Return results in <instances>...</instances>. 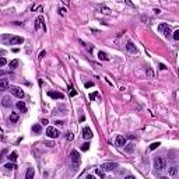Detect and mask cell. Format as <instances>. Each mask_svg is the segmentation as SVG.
<instances>
[{
  "label": "cell",
  "mask_w": 179,
  "mask_h": 179,
  "mask_svg": "<svg viewBox=\"0 0 179 179\" xmlns=\"http://www.w3.org/2000/svg\"><path fill=\"white\" fill-rule=\"evenodd\" d=\"M167 165H168V162H167V160H165L164 157H155L154 158L155 172H161V171H164V169H167Z\"/></svg>",
  "instance_id": "6da1fadb"
},
{
  "label": "cell",
  "mask_w": 179,
  "mask_h": 179,
  "mask_svg": "<svg viewBox=\"0 0 179 179\" xmlns=\"http://www.w3.org/2000/svg\"><path fill=\"white\" fill-rule=\"evenodd\" d=\"M69 161L73 169H77L78 165H80V154H78L77 150H71L70 155H69Z\"/></svg>",
  "instance_id": "7a4b0ae2"
},
{
  "label": "cell",
  "mask_w": 179,
  "mask_h": 179,
  "mask_svg": "<svg viewBox=\"0 0 179 179\" xmlns=\"http://www.w3.org/2000/svg\"><path fill=\"white\" fill-rule=\"evenodd\" d=\"M116 168H118V164H116V162H104V164H101V169L104 172H112V171H115Z\"/></svg>",
  "instance_id": "3957f363"
},
{
  "label": "cell",
  "mask_w": 179,
  "mask_h": 179,
  "mask_svg": "<svg viewBox=\"0 0 179 179\" xmlns=\"http://www.w3.org/2000/svg\"><path fill=\"white\" fill-rule=\"evenodd\" d=\"M8 90L11 91V94L13 95H15L17 98H24V90L22 88H20V87H17V85H11V87H8Z\"/></svg>",
  "instance_id": "277c9868"
},
{
  "label": "cell",
  "mask_w": 179,
  "mask_h": 179,
  "mask_svg": "<svg viewBox=\"0 0 179 179\" xmlns=\"http://www.w3.org/2000/svg\"><path fill=\"white\" fill-rule=\"evenodd\" d=\"M158 31L161 32V34H164L165 36H169L172 34V31H171V27H169L167 22H161V24L158 25Z\"/></svg>",
  "instance_id": "5b68a950"
},
{
  "label": "cell",
  "mask_w": 179,
  "mask_h": 179,
  "mask_svg": "<svg viewBox=\"0 0 179 179\" xmlns=\"http://www.w3.org/2000/svg\"><path fill=\"white\" fill-rule=\"evenodd\" d=\"M46 136L50 137V139H57V137L60 136V133H59V130H57L56 127L49 126L48 129H46Z\"/></svg>",
  "instance_id": "8992f818"
},
{
  "label": "cell",
  "mask_w": 179,
  "mask_h": 179,
  "mask_svg": "<svg viewBox=\"0 0 179 179\" xmlns=\"http://www.w3.org/2000/svg\"><path fill=\"white\" fill-rule=\"evenodd\" d=\"M115 144L118 147H125V144H126V137L122 136V134H118L115 137Z\"/></svg>",
  "instance_id": "52a82bcc"
},
{
  "label": "cell",
  "mask_w": 179,
  "mask_h": 179,
  "mask_svg": "<svg viewBox=\"0 0 179 179\" xmlns=\"http://www.w3.org/2000/svg\"><path fill=\"white\" fill-rule=\"evenodd\" d=\"M24 42V38L22 36H10V41L8 43L10 45H20V43Z\"/></svg>",
  "instance_id": "ba28073f"
},
{
  "label": "cell",
  "mask_w": 179,
  "mask_h": 179,
  "mask_svg": "<svg viewBox=\"0 0 179 179\" xmlns=\"http://www.w3.org/2000/svg\"><path fill=\"white\" fill-rule=\"evenodd\" d=\"M41 27L46 31V27H45V22H43V17L42 15H39V17L35 20V29H39Z\"/></svg>",
  "instance_id": "9c48e42d"
},
{
  "label": "cell",
  "mask_w": 179,
  "mask_h": 179,
  "mask_svg": "<svg viewBox=\"0 0 179 179\" xmlns=\"http://www.w3.org/2000/svg\"><path fill=\"white\" fill-rule=\"evenodd\" d=\"M83 137H84L85 140H90V139L92 137V130L88 126H85L84 129H83Z\"/></svg>",
  "instance_id": "30bf717a"
},
{
  "label": "cell",
  "mask_w": 179,
  "mask_h": 179,
  "mask_svg": "<svg viewBox=\"0 0 179 179\" xmlns=\"http://www.w3.org/2000/svg\"><path fill=\"white\" fill-rule=\"evenodd\" d=\"M48 95H49L50 98H53V99H63L64 98V95L62 94V92H57V91H49L48 92Z\"/></svg>",
  "instance_id": "8fae6325"
},
{
  "label": "cell",
  "mask_w": 179,
  "mask_h": 179,
  "mask_svg": "<svg viewBox=\"0 0 179 179\" xmlns=\"http://www.w3.org/2000/svg\"><path fill=\"white\" fill-rule=\"evenodd\" d=\"M10 84H8V80L7 78H0V91H6L8 90Z\"/></svg>",
  "instance_id": "7c38bea8"
},
{
  "label": "cell",
  "mask_w": 179,
  "mask_h": 179,
  "mask_svg": "<svg viewBox=\"0 0 179 179\" xmlns=\"http://www.w3.org/2000/svg\"><path fill=\"white\" fill-rule=\"evenodd\" d=\"M126 49L129 50L130 53H136L137 52V48L134 46V43L132 42V41H127L126 42Z\"/></svg>",
  "instance_id": "4fadbf2b"
},
{
  "label": "cell",
  "mask_w": 179,
  "mask_h": 179,
  "mask_svg": "<svg viewBox=\"0 0 179 179\" xmlns=\"http://www.w3.org/2000/svg\"><path fill=\"white\" fill-rule=\"evenodd\" d=\"M17 109L20 111V112H27V105L24 104V101H18L17 102Z\"/></svg>",
  "instance_id": "5bb4252c"
},
{
  "label": "cell",
  "mask_w": 179,
  "mask_h": 179,
  "mask_svg": "<svg viewBox=\"0 0 179 179\" xmlns=\"http://www.w3.org/2000/svg\"><path fill=\"white\" fill-rule=\"evenodd\" d=\"M8 120L11 123H17L18 122V113L17 112H11V115L8 116Z\"/></svg>",
  "instance_id": "9a60e30c"
},
{
  "label": "cell",
  "mask_w": 179,
  "mask_h": 179,
  "mask_svg": "<svg viewBox=\"0 0 179 179\" xmlns=\"http://www.w3.org/2000/svg\"><path fill=\"white\" fill-rule=\"evenodd\" d=\"M34 175H35L34 168H28V169H27V172H25V178H27V179H32V178H34Z\"/></svg>",
  "instance_id": "2e32d148"
},
{
  "label": "cell",
  "mask_w": 179,
  "mask_h": 179,
  "mask_svg": "<svg viewBox=\"0 0 179 179\" xmlns=\"http://www.w3.org/2000/svg\"><path fill=\"white\" fill-rule=\"evenodd\" d=\"M168 174H169V176H176V174H178V168H176L175 165H174V167H169L168 168Z\"/></svg>",
  "instance_id": "e0dca14e"
},
{
  "label": "cell",
  "mask_w": 179,
  "mask_h": 179,
  "mask_svg": "<svg viewBox=\"0 0 179 179\" xmlns=\"http://www.w3.org/2000/svg\"><path fill=\"white\" fill-rule=\"evenodd\" d=\"M98 57H99V60H105V62H108V60H109L108 55H106L105 52H101V50L98 52Z\"/></svg>",
  "instance_id": "ac0fdd59"
},
{
  "label": "cell",
  "mask_w": 179,
  "mask_h": 179,
  "mask_svg": "<svg viewBox=\"0 0 179 179\" xmlns=\"http://www.w3.org/2000/svg\"><path fill=\"white\" fill-rule=\"evenodd\" d=\"M98 10H101L102 13H104V14H109V13H111V10H109V8L106 7V6H104V4L98 6Z\"/></svg>",
  "instance_id": "d6986e66"
},
{
  "label": "cell",
  "mask_w": 179,
  "mask_h": 179,
  "mask_svg": "<svg viewBox=\"0 0 179 179\" xmlns=\"http://www.w3.org/2000/svg\"><path fill=\"white\" fill-rule=\"evenodd\" d=\"M1 104H3L4 106H7V108H8V106L11 105V102H10V97H4L3 101H1Z\"/></svg>",
  "instance_id": "ffe728a7"
},
{
  "label": "cell",
  "mask_w": 179,
  "mask_h": 179,
  "mask_svg": "<svg viewBox=\"0 0 179 179\" xmlns=\"http://www.w3.org/2000/svg\"><path fill=\"white\" fill-rule=\"evenodd\" d=\"M32 130H34V132H35V133H41V132H42V127H41V125H38V123H36V125H34V126H32Z\"/></svg>",
  "instance_id": "44dd1931"
},
{
  "label": "cell",
  "mask_w": 179,
  "mask_h": 179,
  "mask_svg": "<svg viewBox=\"0 0 179 179\" xmlns=\"http://www.w3.org/2000/svg\"><path fill=\"white\" fill-rule=\"evenodd\" d=\"M4 168H7V169H15V168H17V165H15L14 161H13V162H8V164H6V165H4Z\"/></svg>",
  "instance_id": "7402d4cb"
},
{
  "label": "cell",
  "mask_w": 179,
  "mask_h": 179,
  "mask_svg": "<svg viewBox=\"0 0 179 179\" xmlns=\"http://www.w3.org/2000/svg\"><path fill=\"white\" fill-rule=\"evenodd\" d=\"M8 160H10V161H15V160H17V153H15V151L10 153V154H8Z\"/></svg>",
  "instance_id": "603a6c76"
},
{
  "label": "cell",
  "mask_w": 179,
  "mask_h": 179,
  "mask_svg": "<svg viewBox=\"0 0 179 179\" xmlns=\"http://www.w3.org/2000/svg\"><path fill=\"white\" fill-rule=\"evenodd\" d=\"M146 70H147V76H148L150 78L154 77V73H153V70H151V67H150V66H146Z\"/></svg>",
  "instance_id": "cb8c5ba5"
},
{
  "label": "cell",
  "mask_w": 179,
  "mask_h": 179,
  "mask_svg": "<svg viewBox=\"0 0 179 179\" xmlns=\"http://www.w3.org/2000/svg\"><path fill=\"white\" fill-rule=\"evenodd\" d=\"M133 146L134 144H132V143L130 144H125V150H126L127 153H132V151H133Z\"/></svg>",
  "instance_id": "d4e9b609"
},
{
  "label": "cell",
  "mask_w": 179,
  "mask_h": 179,
  "mask_svg": "<svg viewBox=\"0 0 179 179\" xmlns=\"http://www.w3.org/2000/svg\"><path fill=\"white\" fill-rule=\"evenodd\" d=\"M18 63H20V62H18V60H17V59H14V60H11V62H10V67H11V69H15V67H17V66H18Z\"/></svg>",
  "instance_id": "484cf974"
},
{
  "label": "cell",
  "mask_w": 179,
  "mask_h": 179,
  "mask_svg": "<svg viewBox=\"0 0 179 179\" xmlns=\"http://www.w3.org/2000/svg\"><path fill=\"white\" fill-rule=\"evenodd\" d=\"M98 91H94V92H91V94H90V101H94L95 98H97V97H98Z\"/></svg>",
  "instance_id": "4316f807"
},
{
  "label": "cell",
  "mask_w": 179,
  "mask_h": 179,
  "mask_svg": "<svg viewBox=\"0 0 179 179\" xmlns=\"http://www.w3.org/2000/svg\"><path fill=\"white\" fill-rule=\"evenodd\" d=\"M80 42H81V41H80ZM81 43H83V45H84L85 48H87V50H90V53H91L92 50H94V46H92L91 43H90V45H88V43H84V42H81Z\"/></svg>",
  "instance_id": "83f0119b"
},
{
  "label": "cell",
  "mask_w": 179,
  "mask_h": 179,
  "mask_svg": "<svg viewBox=\"0 0 179 179\" xmlns=\"http://www.w3.org/2000/svg\"><path fill=\"white\" fill-rule=\"evenodd\" d=\"M172 36H174V39H175V41H179V29H176V31L172 32Z\"/></svg>",
  "instance_id": "f1b7e54d"
},
{
  "label": "cell",
  "mask_w": 179,
  "mask_h": 179,
  "mask_svg": "<svg viewBox=\"0 0 179 179\" xmlns=\"http://www.w3.org/2000/svg\"><path fill=\"white\" fill-rule=\"evenodd\" d=\"M95 174H97L99 178H105V174H104V171H102V169H97V171H95Z\"/></svg>",
  "instance_id": "f546056e"
},
{
  "label": "cell",
  "mask_w": 179,
  "mask_h": 179,
  "mask_svg": "<svg viewBox=\"0 0 179 179\" xmlns=\"http://www.w3.org/2000/svg\"><path fill=\"white\" fill-rule=\"evenodd\" d=\"M160 146H161V143H160V141H157V143H153V144L150 146V150H155V148L160 147Z\"/></svg>",
  "instance_id": "4dcf8cb0"
},
{
  "label": "cell",
  "mask_w": 179,
  "mask_h": 179,
  "mask_svg": "<svg viewBox=\"0 0 179 179\" xmlns=\"http://www.w3.org/2000/svg\"><path fill=\"white\" fill-rule=\"evenodd\" d=\"M6 64H7V60L4 59V57H0V67L6 66Z\"/></svg>",
  "instance_id": "1f68e13d"
},
{
  "label": "cell",
  "mask_w": 179,
  "mask_h": 179,
  "mask_svg": "<svg viewBox=\"0 0 179 179\" xmlns=\"http://www.w3.org/2000/svg\"><path fill=\"white\" fill-rule=\"evenodd\" d=\"M88 148H90V143H84L83 146H81V150L83 151H87Z\"/></svg>",
  "instance_id": "d6a6232c"
},
{
  "label": "cell",
  "mask_w": 179,
  "mask_h": 179,
  "mask_svg": "<svg viewBox=\"0 0 179 179\" xmlns=\"http://www.w3.org/2000/svg\"><path fill=\"white\" fill-rule=\"evenodd\" d=\"M59 14H60V15H63V17H64V15L67 14V10H66V8H59Z\"/></svg>",
  "instance_id": "836d02e7"
},
{
  "label": "cell",
  "mask_w": 179,
  "mask_h": 179,
  "mask_svg": "<svg viewBox=\"0 0 179 179\" xmlns=\"http://www.w3.org/2000/svg\"><path fill=\"white\" fill-rule=\"evenodd\" d=\"M73 133H70V132H69V133H66V139H67V140H69V141H71V140H73Z\"/></svg>",
  "instance_id": "e575fe53"
},
{
  "label": "cell",
  "mask_w": 179,
  "mask_h": 179,
  "mask_svg": "<svg viewBox=\"0 0 179 179\" xmlns=\"http://www.w3.org/2000/svg\"><path fill=\"white\" fill-rule=\"evenodd\" d=\"M141 20H143L144 22L147 21V24H150V21H151V20H150V18L147 17V15H141Z\"/></svg>",
  "instance_id": "d590c367"
},
{
  "label": "cell",
  "mask_w": 179,
  "mask_h": 179,
  "mask_svg": "<svg viewBox=\"0 0 179 179\" xmlns=\"http://www.w3.org/2000/svg\"><path fill=\"white\" fill-rule=\"evenodd\" d=\"M55 123H56L57 126H63V125H64V122H63V120H56Z\"/></svg>",
  "instance_id": "8d00e7d4"
},
{
  "label": "cell",
  "mask_w": 179,
  "mask_h": 179,
  "mask_svg": "<svg viewBox=\"0 0 179 179\" xmlns=\"http://www.w3.org/2000/svg\"><path fill=\"white\" fill-rule=\"evenodd\" d=\"M76 95H77V91H76V90H71L70 91V97H76Z\"/></svg>",
  "instance_id": "74e56055"
},
{
  "label": "cell",
  "mask_w": 179,
  "mask_h": 179,
  "mask_svg": "<svg viewBox=\"0 0 179 179\" xmlns=\"http://www.w3.org/2000/svg\"><path fill=\"white\" fill-rule=\"evenodd\" d=\"M45 146H48V147H53V143L52 141H45Z\"/></svg>",
  "instance_id": "f35d334b"
},
{
  "label": "cell",
  "mask_w": 179,
  "mask_h": 179,
  "mask_svg": "<svg viewBox=\"0 0 179 179\" xmlns=\"http://www.w3.org/2000/svg\"><path fill=\"white\" fill-rule=\"evenodd\" d=\"M45 55H46V53H45V50H42V52L39 53V56H38V57H39V59H42V57L45 56Z\"/></svg>",
  "instance_id": "ab89813d"
},
{
  "label": "cell",
  "mask_w": 179,
  "mask_h": 179,
  "mask_svg": "<svg viewBox=\"0 0 179 179\" xmlns=\"http://www.w3.org/2000/svg\"><path fill=\"white\" fill-rule=\"evenodd\" d=\"M160 13H161V10H160V8H154V14H155V15H158Z\"/></svg>",
  "instance_id": "60d3db41"
},
{
  "label": "cell",
  "mask_w": 179,
  "mask_h": 179,
  "mask_svg": "<svg viewBox=\"0 0 179 179\" xmlns=\"http://www.w3.org/2000/svg\"><path fill=\"white\" fill-rule=\"evenodd\" d=\"M92 85H94V84H92V83H91V81H90V83H85V87H87V88H90V87H92Z\"/></svg>",
  "instance_id": "b9f144b4"
},
{
  "label": "cell",
  "mask_w": 179,
  "mask_h": 179,
  "mask_svg": "<svg viewBox=\"0 0 179 179\" xmlns=\"http://www.w3.org/2000/svg\"><path fill=\"white\" fill-rule=\"evenodd\" d=\"M41 123H42V125H45V126H46V125H48V123H49V122H48V120H46V119H42V120H41Z\"/></svg>",
  "instance_id": "7bdbcfd3"
},
{
  "label": "cell",
  "mask_w": 179,
  "mask_h": 179,
  "mask_svg": "<svg viewBox=\"0 0 179 179\" xmlns=\"http://www.w3.org/2000/svg\"><path fill=\"white\" fill-rule=\"evenodd\" d=\"M6 74H7V73H6L4 70H0V77H3V76H6Z\"/></svg>",
  "instance_id": "ee69618b"
},
{
  "label": "cell",
  "mask_w": 179,
  "mask_h": 179,
  "mask_svg": "<svg viewBox=\"0 0 179 179\" xmlns=\"http://www.w3.org/2000/svg\"><path fill=\"white\" fill-rule=\"evenodd\" d=\"M62 1H63L64 4H67V6H69V4H70V0H62Z\"/></svg>",
  "instance_id": "f6af8a7d"
},
{
  "label": "cell",
  "mask_w": 179,
  "mask_h": 179,
  "mask_svg": "<svg viewBox=\"0 0 179 179\" xmlns=\"http://www.w3.org/2000/svg\"><path fill=\"white\" fill-rule=\"evenodd\" d=\"M85 178H87V179H94V175H87Z\"/></svg>",
  "instance_id": "bcb514c9"
},
{
  "label": "cell",
  "mask_w": 179,
  "mask_h": 179,
  "mask_svg": "<svg viewBox=\"0 0 179 179\" xmlns=\"http://www.w3.org/2000/svg\"><path fill=\"white\" fill-rule=\"evenodd\" d=\"M160 69H161V70H165V69H167V67H165L164 64H160Z\"/></svg>",
  "instance_id": "7dc6e473"
}]
</instances>
